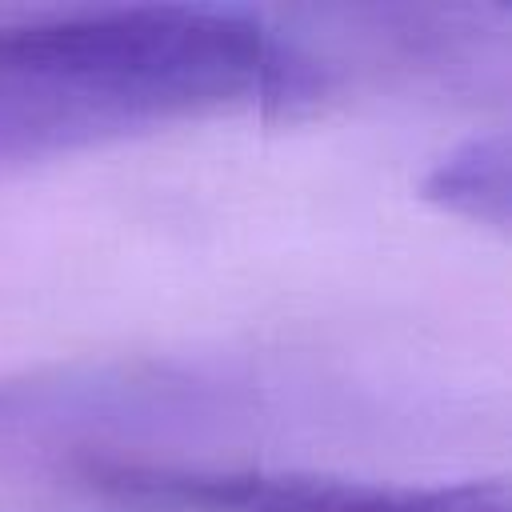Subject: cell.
<instances>
[{
    "mask_svg": "<svg viewBox=\"0 0 512 512\" xmlns=\"http://www.w3.org/2000/svg\"><path fill=\"white\" fill-rule=\"evenodd\" d=\"M232 104V76L204 44L80 20L60 40L0 64V176Z\"/></svg>",
    "mask_w": 512,
    "mask_h": 512,
    "instance_id": "1",
    "label": "cell"
},
{
    "mask_svg": "<svg viewBox=\"0 0 512 512\" xmlns=\"http://www.w3.org/2000/svg\"><path fill=\"white\" fill-rule=\"evenodd\" d=\"M80 476L128 504L180 512H508L500 480L372 484L296 472H216L136 460H92Z\"/></svg>",
    "mask_w": 512,
    "mask_h": 512,
    "instance_id": "2",
    "label": "cell"
},
{
    "mask_svg": "<svg viewBox=\"0 0 512 512\" xmlns=\"http://www.w3.org/2000/svg\"><path fill=\"white\" fill-rule=\"evenodd\" d=\"M424 196L452 216L508 228V140L504 132L472 136L444 152L424 176Z\"/></svg>",
    "mask_w": 512,
    "mask_h": 512,
    "instance_id": "3",
    "label": "cell"
}]
</instances>
